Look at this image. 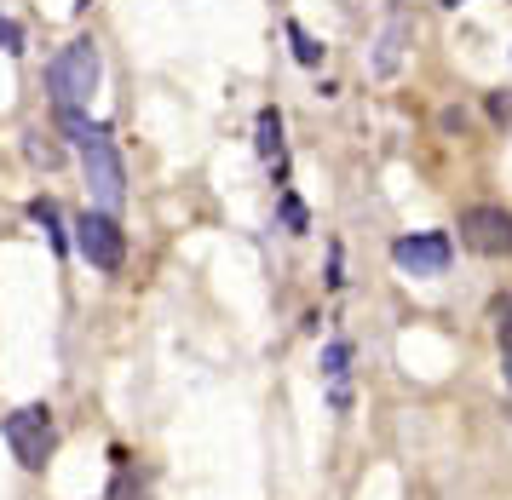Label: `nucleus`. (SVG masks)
<instances>
[{"mask_svg":"<svg viewBox=\"0 0 512 500\" xmlns=\"http://www.w3.org/2000/svg\"><path fill=\"white\" fill-rule=\"evenodd\" d=\"M282 225L294 230V236H300V230H311V213H305V202L294 196V190H282Z\"/></svg>","mask_w":512,"mask_h":500,"instance_id":"nucleus-12","label":"nucleus"},{"mask_svg":"<svg viewBox=\"0 0 512 500\" xmlns=\"http://www.w3.org/2000/svg\"><path fill=\"white\" fill-rule=\"evenodd\" d=\"M288 41H294V58H300L305 69H317V64H323V46H317V35H311L305 23L288 18Z\"/></svg>","mask_w":512,"mask_h":500,"instance_id":"nucleus-10","label":"nucleus"},{"mask_svg":"<svg viewBox=\"0 0 512 500\" xmlns=\"http://www.w3.org/2000/svg\"><path fill=\"white\" fill-rule=\"evenodd\" d=\"M346 282V253L334 248V259H328V288H340Z\"/></svg>","mask_w":512,"mask_h":500,"instance_id":"nucleus-16","label":"nucleus"},{"mask_svg":"<svg viewBox=\"0 0 512 500\" xmlns=\"http://www.w3.org/2000/svg\"><path fill=\"white\" fill-rule=\"evenodd\" d=\"M489 322H495V334H501V351H512V294L489 299Z\"/></svg>","mask_w":512,"mask_h":500,"instance_id":"nucleus-11","label":"nucleus"},{"mask_svg":"<svg viewBox=\"0 0 512 500\" xmlns=\"http://www.w3.org/2000/svg\"><path fill=\"white\" fill-rule=\"evenodd\" d=\"M24 156L35 161V167H58V161H64V150H58V144H47V138H41V133H29Z\"/></svg>","mask_w":512,"mask_h":500,"instance_id":"nucleus-13","label":"nucleus"},{"mask_svg":"<svg viewBox=\"0 0 512 500\" xmlns=\"http://www.w3.org/2000/svg\"><path fill=\"white\" fill-rule=\"evenodd\" d=\"M489 121L512 133V92H489Z\"/></svg>","mask_w":512,"mask_h":500,"instance_id":"nucleus-15","label":"nucleus"},{"mask_svg":"<svg viewBox=\"0 0 512 500\" xmlns=\"http://www.w3.org/2000/svg\"><path fill=\"white\" fill-rule=\"evenodd\" d=\"M64 121V133L75 138V150H81V167H87V190H93V213L104 219H116L121 202H127V167L116 156V138L104 121H87V115H58Z\"/></svg>","mask_w":512,"mask_h":500,"instance_id":"nucleus-1","label":"nucleus"},{"mask_svg":"<svg viewBox=\"0 0 512 500\" xmlns=\"http://www.w3.org/2000/svg\"><path fill=\"white\" fill-rule=\"evenodd\" d=\"M0 437H6V449L18 455V466L24 472H47V460H52V409L47 403H24V409H12L6 414V426H0Z\"/></svg>","mask_w":512,"mask_h":500,"instance_id":"nucleus-3","label":"nucleus"},{"mask_svg":"<svg viewBox=\"0 0 512 500\" xmlns=\"http://www.w3.org/2000/svg\"><path fill=\"white\" fill-rule=\"evenodd\" d=\"M75 248H81V259H87L93 271H121V265H127V230L87 207V213L75 219Z\"/></svg>","mask_w":512,"mask_h":500,"instance_id":"nucleus-4","label":"nucleus"},{"mask_svg":"<svg viewBox=\"0 0 512 500\" xmlns=\"http://www.w3.org/2000/svg\"><path fill=\"white\" fill-rule=\"evenodd\" d=\"M507 386H512V351H507Z\"/></svg>","mask_w":512,"mask_h":500,"instance_id":"nucleus-17","label":"nucleus"},{"mask_svg":"<svg viewBox=\"0 0 512 500\" xmlns=\"http://www.w3.org/2000/svg\"><path fill=\"white\" fill-rule=\"evenodd\" d=\"M443 6H461V0H443Z\"/></svg>","mask_w":512,"mask_h":500,"instance_id":"nucleus-18","label":"nucleus"},{"mask_svg":"<svg viewBox=\"0 0 512 500\" xmlns=\"http://www.w3.org/2000/svg\"><path fill=\"white\" fill-rule=\"evenodd\" d=\"M254 150L277 167V184H288V161H282V110L277 104H265V110L254 115Z\"/></svg>","mask_w":512,"mask_h":500,"instance_id":"nucleus-7","label":"nucleus"},{"mask_svg":"<svg viewBox=\"0 0 512 500\" xmlns=\"http://www.w3.org/2000/svg\"><path fill=\"white\" fill-rule=\"evenodd\" d=\"M403 35H409V12H392V18H386V35H380L374 75H392V69H397V58H403Z\"/></svg>","mask_w":512,"mask_h":500,"instance_id":"nucleus-8","label":"nucleus"},{"mask_svg":"<svg viewBox=\"0 0 512 500\" xmlns=\"http://www.w3.org/2000/svg\"><path fill=\"white\" fill-rule=\"evenodd\" d=\"M29 219L47 230V242H52L58 253L70 248V236H64V213H58V202H52V196H35V202H29Z\"/></svg>","mask_w":512,"mask_h":500,"instance_id":"nucleus-9","label":"nucleus"},{"mask_svg":"<svg viewBox=\"0 0 512 500\" xmlns=\"http://www.w3.org/2000/svg\"><path fill=\"white\" fill-rule=\"evenodd\" d=\"M98 75H104V58H98L93 41H70L47 69V87H52V104L58 115H81V104H93L98 92Z\"/></svg>","mask_w":512,"mask_h":500,"instance_id":"nucleus-2","label":"nucleus"},{"mask_svg":"<svg viewBox=\"0 0 512 500\" xmlns=\"http://www.w3.org/2000/svg\"><path fill=\"white\" fill-rule=\"evenodd\" d=\"M0 52H6V58H18V52H24V23H18V18H0Z\"/></svg>","mask_w":512,"mask_h":500,"instance_id":"nucleus-14","label":"nucleus"},{"mask_svg":"<svg viewBox=\"0 0 512 500\" xmlns=\"http://www.w3.org/2000/svg\"><path fill=\"white\" fill-rule=\"evenodd\" d=\"M392 259H397V271H409V276H443V271H449V259H455V242H449V230L397 236Z\"/></svg>","mask_w":512,"mask_h":500,"instance_id":"nucleus-5","label":"nucleus"},{"mask_svg":"<svg viewBox=\"0 0 512 500\" xmlns=\"http://www.w3.org/2000/svg\"><path fill=\"white\" fill-rule=\"evenodd\" d=\"M461 242L484 259L512 253V213L507 207H466L461 213Z\"/></svg>","mask_w":512,"mask_h":500,"instance_id":"nucleus-6","label":"nucleus"}]
</instances>
